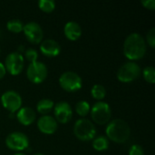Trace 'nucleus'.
<instances>
[{
  "label": "nucleus",
  "instance_id": "f03ea898",
  "mask_svg": "<svg viewBox=\"0 0 155 155\" xmlns=\"http://www.w3.org/2000/svg\"><path fill=\"white\" fill-rule=\"evenodd\" d=\"M105 131L107 137L117 143H125L131 135L129 124L122 119H114L110 122L107 124Z\"/></svg>",
  "mask_w": 155,
  "mask_h": 155
},
{
  "label": "nucleus",
  "instance_id": "6ab92c4d",
  "mask_svg": "<svg viewBox=\"0 0 155 155\" xmlns=\"http://www.w3.org/2000/svg\"><path fill=\"white\" fill-rule=\"evenodd\" d=\"M92 96L96 100H102L106 95V90L102 84H94L91 89Z\"/></svg>",
  "mask_w": 155,
  "mask_h": 155
},
{
  "label": "nucleus",
  "instance_id": "9b49d317",
  "mask_svg": "<svg viewBox=\"0 0 155 155\" xmlns=\"http://www.w3.org/2000/svg\"><path fill=\"white\" fill-rule=\"evenodd\" d=\"M23 31L27 40L33 44H39L43 39V30L36 22H28L24 25Z\"/></svg>",
  "mask_w": 155,
  "mask_h": 155
},
{
  "label": "nucleus",
  "instance_id": "393cba45",
  "mask_svg": "<svg viewBox=\"0 0 155 155\" xmlns=\"http://www.w3.org/2000/svg\"><path fill=\"white\" fill-rule=\"evenodd\" d=\"M146 40H147L148 45H149L152 48H154V46H155V28L154 27H152V28L148 31L147 35H146Z\"/></svg>",
  "mask_w": 155,
  "mask_h": 155
},
{
  "label": "nucleus",
  "instance_id": "bb28decb",
  "mask_svg": "<svg viewBox=\"0 0 155 155\" xmlns=\"http://www.w3.org/2000/svg\"><path fill=\"white\" fill-rule=\"evenodd\" d=\"M143 5L150 10H154L155 9V1L154 0H142Z\"/></svg>",
  "mask_w": 155,
  "mask_h": 155
},
{
  "label": "nucleus",
  "instance_id": "5701e85b",
  "mask_svg": "<svg viewBox=\"0 0 155 155\" xmlns=\"http://www.w3.org/2000/svg\"><path fill=\"white\" fill-rule=\"evenodd\" d=\"M143 77L145 81H147L150 84L155 83V69L153 66H146L143 71Z\"/></svg>",
  "mask_w": 155,
  "mask_h": 155
},
{
  "label": "nucleus",
  "instance_id": "1a4fd4ad",
  "mask_svg": "<svg viewBox=\"0 0 155 155\" xmlns=\"http://www.w3.org/2000/svg\"><path fill=\"white\" fill-rule=\"evenodd\" d=\"M2 105L11 114L17 112L22 105V98L20 94L13 90L5 92L1 96Z\"/></svg>",
  "mask_w": 155,
  "mask_h": 155
},
{
  "label": "nucleus",
  "instance_id": "39448f33",
  "mask_svg": "<svg viewBox=\"0 0 155 155\" xmlns=\"http://www.w3.org/2000/svg\"><path fill=\"white\" fill-rule=\"evenodd\" d=\"M59 84L64 90L74 93L81 89L83 85V80L75 72L67 71L63 73L59 77Z\"/></svg>",
  "mask_w": 155,
  "mask_h": 155
},
{
  "label": "nucleus",
  "instance_id": "f257e3e1",
  "mask_svg": "<svg viewBox=\"0 0 155 155\" xmlns=\"http://www.w3.org/2000/svg\"><path fill=\"white\" fill-rule=\"evenodd\" d=\"M146 53V43L142 35L130 34L124 43V54L131 61L142 59Z\"/></svg>",
  "mask_w": 155,
  "mask_h": 155
},
{
  "label": "nucleus",
  "instance_id": "7ed1b4c3",
  "mask_svg": "<svg viewBox=\"0 0 155 155\" xmlns=\"http://www.w3.org/2000/svg\"><path fill=\"white\" fill-rule=\"evenodd\" d=\"M74 134L79 140L87 142L95 138L96 129L90 120L81 118L77 120L74 125Z\"/></svg>",
  "mask_w": 155,
  "mask_h": 155
},
{
  "label": "nucleus",
  "instance_id": "4468645a",
  "mask_svg": "<svg viewBox=\"0 0 155 155\" xmlns=\"http://www.w3.org/2000/svg\"><path fill=\"white\" fill-rule=\"evenodd\" d=\"M40 51L43 54L48 57H54L61 52L60 45L54 39L44 40L40 45Z\"/></svg>",
  "mask_w": 155,
  "mask_h": 155
},
{
  "label": "nucleus",
  "instance_id": "9d476101",
  "mask_svg": "<svg viewBox=\"0 0 155 155\" xmlns=\"http://www.w3.org/2000/svg\"><path fill=\"white\" fill-rule=\"evenodd\" d=\"M6 146L13 151H24L29 145L27 136L20 132H13L5 138Z\"/></svg>",
  "mask_w": 155,
  "mask_h": 155
},
{
  "label": "nucleus",
  "instance_id": "a878e982",
  "mask_svg": "<svg viewBox=\"0 0 155 155\" xmlns=\"http://www.w3.org/2000/svg\"><path fill=\"white\" fill-rule=\"evenodd\" d=\"M129 155H144V152L141 145L134 144L129 150Z\"/></svg>",
  "mask_w": 155,
  "mask_h": 155
},
{
  "label": "nucleus",
  "instance_id": "f3484780",
  "mask_svg": "<svg viewBox=\"0 0 155 155\" xmlns=\"http://www.w3.org/2000/svg\"><path fill=\"white\" fill-rule=\"evenodd\" d=\"M54 104L51 99H42L40 100L37 104H36V109L37 112L40 113L41 114L45 115L46 114H48L49 112L52 111V109L54 108Z\"/></svg>",
  "mask_w": 155,
  "mask_h": 155
},
{
  "label": "nucleus",
  "instance_id": "7c9ffc66",
  "mask_svg": "<svg viewBox=\"0 0 155 155\" xmlns=\"http://www.w3.org/2000/svg\"><path fill=\"white\" fill-rule=\"evenodd\" d=\"M0 54H1V48H0Z\"/></svg>",
  "mask_w": 155,
  "mask_h": 155
},
{
  "label": "nucleus",
  "instance_id": "6e6552de",
  "mask_svg": "<svg viewBox=\"0 0 155 155\" xmlns=\"http://www.w3.org/2000/svg\"><path fill=\"white\" fill-rule=\"evenodd\" d=\"M4 65L5 67V70L12 75H17L24 69V56L19 52L10 53L5 57V62Z\"/></svg>",
  "mask_w": 155,
  "mask_h": 155
},
{
  "label": "nucleus",
  "instance_id": "dca6fc26",
  "mask_svg": "<svg viewBox=\"0 0 155 155\" xmlns=\"http://www.w3.org/2000/svg\"><path fill=\"white\" fill-rule=\"evenodd\" d=\"M64 35L71 41H75L82 35V28L80 25L74 21H70L65 24L64 28Z\"/></svg>",
  "mask_w": 155,
  "mask_h": 155
},
{
  "label": "nucleus",
  "instance_id": "c756f323",
  "mask_svg": "<svg viewBox=\"0 0 155 155\" xmlns=\"http://www.w3.org/2000/svg\"><path fill=\"white\" fill-rule=\"evenodd\" d=\"M33 155H44L43 153H35V154Z\"/></svg>",
  "mask_w": 155,
  "mask_h": 155
},
{
  "label": "nucleus",
  "instance_id": "b1692460",
  "mask_svg": "<svg viewBox=\"0 0 155 155\" xmlns=\"http://www.w3.org/2000/svg\"><path fill=\"white\" fill-rule=\"evenodd\" d=\"M25 58L31 63H35L37 61V57H38V53L35 49L34 48H28L25 53Z\"/></svg>",
  "mask_w": 155,
  "mask_h": 155
},
{
  "label": "nucleus",
  "instance_id": "f8f14e48",
  "mask_svg": "<svg viewBox=\"0 0 155 155\" xmlns=\"http://www.w3.org/2000/svg\"><path fill=\"white\" fill-rule=\"evenodd\" d=\"M54 114L56 122H59L61 124H66L72 119L73 110L68 103L62 101L58 102L54 106Z\"/></svg>",
  "mask_w": 155,
  "mask_h": 155
},
{
  "label": "nucleus",
  "instance_id": "ddd939ff",
  "mask_svg": "<svg viewBox=\"0 0 155 155\" xmlns=\"http://www.w3.org/2000/svg\"><path fill=\"white\" fill-rule=\"evenodd\" d=\"M37 127L39 131L45 134H53L57 130V122L51 115H43L37 121Z\"/></svg>",
  "mask_w": 155,
  "mask_h": 155
},
{
  "label": "nucleus",
  "instance_id": "a211bd4d",
  "mask_svg": "<svg viewBox=\"0 0 155 155\" xmlns=\"http://www.w3.org/2000/svg\"><path fill=\"white\" fill-rule=\"evenodd\" d=\"M93 147L94 148V150L99 151V152L104 151V150L108 149V147H109V141L104 136L95 137L93 141Z\"/></svg>",
  "mask_w": 155,
  "mask_h": 155
},
{
  "label": "nucleus",
  "instance_id": "aec40b11",
  "mask_svg": "<svg viewBox=\"0 0 155 155\" xmlns=\"http://www.w3.org/2000/svg\"><path fill=\"white\" fill-rule=\"evenodd\" d=\"M91 107L88 102L86 101H79L75 104V111L80 116H86L90 113Z\"/></svg>",
  "mask_w": 155,
  "mask_h": 155
},
{
  "label": "nucleus",
  "instance_id": "423d86ee",
  "mask_svg": "<svg viewBox=\"0 0 155 155\" xmlns=\"http://www.w3.org/2000/svg\"><path fill=\"white\" fill-rule=\"evenodd\" d=\"M112 112L109 104L104 102H97L91 108V116L94 122L103 125L107 124L111 119Z\"/></svg>",
  "mask_w": 155,
  "mask_h": 155
},
{
  "label": "nucleus",
  "instance_id": "412c9836",
  "mask_svg": "<svg viewBox=\"0 0 155 155\" xmlns=\"http://www.w3.org/2000/svg\"><path fill=\"white\" fill-rule=\"evenodd\" d=\"M6 27L9 31H11L13 33H19V32L23 31L24 24L19 19H12L7 22Z\"/></svg>",
  "mask_w": 155,
  "mask_h": 155
},
{
  "label": "nucleus",
  "instance_id": "2eb2a0df",
  "mask_svg": "<svg viewBox=\"0 0 155 155\" xmlns=\"http://www.w3.org/2000/svg\"><path fill=\"white\" fill-rule=\"evenodd\" d=\"M18 122L23 125H30L35 120V113L30 107H21L16 114Z\"/></svg>",
  "mask_w": 155,
  "mask_h": 155
},
{
  "label": "nucleus",
  "instance_id": "4be33fe9",
  "mask_svg": "<svg viewBox=\"0 0 155 155\" xmlns=\"http://www.w3.org/2000/svg\"><path fill=\"white\" fill-rule=\"evenodd\" d=\"M39 8L46 13H50L55 8V2L54 0H39L38 2Z\"/></svg>",
  "mask_w": 155,
  "mask_h": 155
},
{
  "label": "nucleus",
  "instance_id": "0eeeda50",
  "mask_svg": "<svg viewBox=\"0 0 155 155\" xmlns=\"http://www.w3.org/2000/svg\"><path fill=\"white\" fill-rule=\"evenodd\" d=\"M47 67L42 62L31 63L26 69V75L30 82L34 84H41L47 77Z\"/></svg>",
  "mask_w": 155,
  "mask_h": 155
},
{
  "label": "nucleus",
  "instance_id": "c85d7f7f",
  "mask_svg": "<svg viewBox=\"0 0 155 155\" xmlns=\"http://www.w3.org/2000/svg\"><path fill=\"white\" fill-rule=\"evenodd\" d=\"M15 155H25V153H15Z\"/></svg>",
  "mask_w": 155,
  "mask_h": 155
},
{
  "label": "nucleus",
  "instance_id": "cd10ccee",
  "mask_svg": "<svg viewBox=\"0 0 155 155\" xmlns=\"http://www.w3.org/2000/svg\"><path fill=\"white\" fill-rule=\"evenodd\" d=\"M5 73H6L5 67V65L0 62V79H2V78L5 76Z\"/></svg>",
  "mask_w": 155,
  "mask_h": 155
},
{
  "label": "nucleus",
  "instance_id": "20e7f679",
  "mask_svg": "<svg viewBox=\"0 0 155 155\" xmlns=\"http://www.w3.org/2000/svg\"><path fill=\"white\" fill-rule=\"evenodd\" d=\"M141 74V67L135 62L124 63L117 72V78L123 83H131L137 79Z\"/></svg>",
  "mask_w": 155,
  "mask_h": 155
}]
</instances>
